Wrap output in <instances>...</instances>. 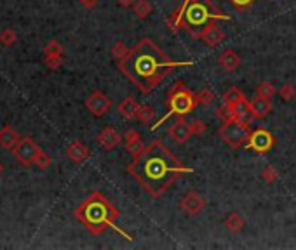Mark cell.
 I'll list each match as a JSON object with an SVG mask.
<instances>
[{
  "instance_id": "d4e9b609",
  "label": "cell",
  "mask_w": 296,
  "mask_h": 250,
  "mask_svg": "<svg viewBox=\"0 0 296 250\" xmlns=\"http://www.w3.org/2000/svg\"><path fill=\"white\" fill-rule=\"evenodd\" d=\"M261 179L268 184L276 183V181L279 179V172L276 171V167H274V165H266V167L263 169V172H261Z\"/></svg>"
},
{
  "instance_id": "cb8c5ba5",
  "label": "cell",
  "mask_w": 296,
  "mask_h": 250,
  "mask_svg": "<svg viewBox=\"0 0 296 250\" xmlns=\"http://www.w3.org/2000/svg\"><path fill=\"white\" fill-rule=\"evenodd\" d=\"M199 97V104H206V106H209V104H213L214 103V99H216V94H214V91H211V89H202L201 92L197 94Z\"/></svg>"
},
{
  "instance_id": "d590c367",
  "label": "cell",
  "mask_w": 296,
  "mask_h": 250,
  "mask_svg": "<svg viewBox=\"0 0 296 250\" xmlns=\"http://www.w3.org/2000/svg\"><path fill=\"white\" fill-rule=\"evenodd\" d=\"M141 135H139L138 130H134V129H129L128 132L124 134V143H129V141H134V139H139Z\"/></svg>"
},
{
  "instance_id": "9c48e42d",
  "label": "cell",
  "mask_w": 296,
  "mask_h": 250,
  "mask_svg": "<svg viewBox=\"0 0 296 250\" xmlns=\"http://www.w3.org/2000/svg\"><path fill=\"white\" fill-rule=\"evenodd\" d=\"M192 37L193 39L202 40L206 45H209V47H218V45L225 40V32H223L214 21H209L206 26H202L201 32L192 33Z\"/></svg>"
},
{
  "instance_id": "e575fe53",
  "label": "cell",
  "mask_w": 296,
  "mask_h": 250,
  "mask_svg": "<svg viewBox=\"0 0 296 250\" xmlns=\"http://www.w3.org/2000/svg\"><path fill=\"white\" fill-rule=\"evenodd\" d=\"M228 2L232 4V6L235 7V9H239V11H244V9H248L251 4H255L256 0H228Z\"/></svg>"
},
{
  "instance_id": "9a60e30c",
  "label": "cell",
  "mask_w": 296,
  "mask_h": 250,
  "mask_svg": "<svg viewBox=\"0 0 296 250\" xmlns=\"http://www.w3.org/2000/svg\"><path fill=\"white\" fill-rule=\"evenodd\" d=\"M218 65H219L221 70H225L227 73H232V71H235L237 68L240 66V56L235 52V50L227 49V50H223V52L219 54Z\"/></svg>"
},
{
  "instance_id": "52a82bcc",
  "label": "cell",
  "mask_w": 296,
  "mask_h": 250,
  "mask_svg": "<svg viewBox=\"0 0 296 250\" xmlns=\"http://www.w3.org/2000/svg\"><path fill=\"white\" fill-rule=\"evenodd\" d=\"M277 139L274 137L272 132H268L266 129H255L251 130V137H249V143H248V150H253L256 153L263 155V153H268L274 146H276Z\"/></svg>"
},
{
  "instance_id": "ac0fdd59",
  "label": "cell",
  "mask_w": 296,
  "mask_h": 250,
  "mask_svg": "<svg viewBox=\"0 0 296 250\" xmlns=\"http://www.w3.org/2000/svg\"><path fill=\"white\" fill-rule=\"evenodd\" d=\"M139 106H141V104H138V101L134 99L133 96H128L120 104H118V113H120V115L124 117L126 120H133V118L138 117Z\"/></svg>"
},
{
  "instance_id": "ffe728a7",
  "label": "cell",
  "mask_w": 296,
  "mask_h": 250,
  "mask_svg": "<svg viewBox=\"0 0 296 250\" xmlns=\"http://www.w3.org/2000/svg\"><path fill=\"white\" fill-rule=\"evenodd\" d=\"M223 224H225V228L228 231L232 233H239L240 230L244 228V217L239 214V212H230V214L225 217V221H223Z\"/></svg>"
},
{
  "instance_id": "7402d4cb",
  "label": "cell",
  "mask_w": 296,
  "mask_h": 250,
  "mask_svg": "<svg viewBox=\"0 0 296 250\" xmlns=\"http://www.w3.org/2000/svg\"><path fill=\"white\" fill-rule=\"evenodd\" d=\"M242 97H246V96H244V92L240 91L239 87H230L225 92V96H223V104L232 106V104H235L239 99H242Z\"/></svg>"
},
{
  "instance_id": "8d00e7d4",
  "label": "cell",
  "mask_w": 296,
  "mask_h": 250,
  "mask_svg": "<svg viewBox=\"0 0 296 250\" xmlns=\"http://www.w3.org/2000/svg\"><path fill=\"white\" fill-rule=\"evenodd\" d=\"M82 2L84 7H87V9H92V7L98 6V0H80Z\"/></svg>"
},
{
  "instance_id": "f546056e",
  "label": "cell",
  "mask_w": 296,
  "mask_h": 250,
  "mask_svg": "<svg viewBox=\"0 0 296 250\" xmlns=\"http://www.w3.org/2000/svg\"><path fill=\"white\" fill-rule=\"evenodd\" d=\"M33 165H37L39 169H42V171H45V169L49 167L51 165V156L45 153V151H39L37 153V156H35V162H33Z\"/></svg>"
},
{
  "instance_id": "5bb4252c",
  "label": "cell",
  "mask_w": 296,
  "mask_h": 250,
  "mask_svg": "<svg viewBox=\"0 0 296 250\" xmlns=\"http://www.w3.org/2000/svg\"><path fill=\"white\" fill-rule=\"evenodd\" d=\"M120 141H122V135L113 127H105L98 134V145L107 151H112L113 148H117L120 145Z\"/></svg>"
},
{
  "instance_id": "ba28073f",
  "label": "cell",
  "mask_w": 296,
  "mask_h": 250,
  "mask_svg": "<svg viewBox=\"0 0 296 250\" xmlns=\"http://www.w3.org/2000/svg\"><path fill=\"white\" fill-rule=\"evenodd\" d=\"M14 156L16 160L21 163V165H33V162H35V156L37 153L40 151V148L37 146V143L33 141L32 137H23L18 141V145L14 146Z\"/></svg>"
},
{
  "instance_id": "2e32d148",
  "label": "cell",
  "mask_w": 296,
  "mask_h": 250,
  "mask_svg": "<svg viewBox=\"0 0 296 250\" xmlns=\"http://www.w3.org/2000/svg\"><path fill=\"white\" fill-rule=\"evenodd\" d=\"M251 108H253V115H255L256 120H261V118H265L270 112H272L274 106H272L270 97H263V96L256 94L255 99L251 101Z\"/></svg>"
},
{
  "instance_id": "277c9868",
  "label": "cell",
  "mask_w": 296,
  "mask_h": 250,
  "mask_svg": "<svg viewBox=\"0 0 296 250\" xmlns=\"http://www.w3.org/2000/svg\"><path fill=\"white\" fill-rule=\"evenodd\" d=\"M199 104V97L193 94L192 91L187 87V84L183 82H176L175 86L171 87L167 94V101H166V106L169 108V113L166 117H162L160 120L155 124L152 129H157V127L166 122V118L169 115H176V117H185L187 113L193 112Z\"/></svg>"
},
{
  "instance_id": "d6986e66",
  "label": "cell",
  "mask_w": 296,
  "mask_h": 250,
  "mask_svg": "<svg viewBox=\"0 0 296 250\" xmlns=\"http://www.w3.org/2000/svg\"><path fill=\"white\" fill-rule=\"evenodd\" d=\"M18 141H19L18 132L11 125H6L0 130V148H4V150H14Z\"/></svg>"
},
{
  "instance_id": "603a6c76",
  "label": "cell",
  "mask_w": 296,
  "mask_h": 250,
  "mask_svg": "<svg viewBox=\"0 0 296 250\" xmlns=\"http://www.w3.org/2000/svg\"><path fill=\"white\" fill-rule=\"evenodd\" d=\"M138 120L141 122V124H150L152 120L155 118V109L152 108V106L148 104H141L138 109Z\"/></svg>"
},
{
  "instance_id": "4316f807",
  "label": "cell",
  "mask_w": 296,
  "mask_h": 250,
  "mask_svg": "<svg viewBox=\"0 0 296 250\" xmlns=\"http://www.w3.org/2000/svg\"><path fill=\"white\" fill-rule=\"evenodd\" d=\"M128 52H129V49L126 47V44L122 40H118V42H115L113 44V47H112V56L115 58V59H118L120 61L122 58H126L128 56Z\"/></svg>"
},
{
  "instance_id": "e0dca14e",
  "label": "cell",
  "mask_w": 296,
  "mask_h": 250,
  "mask_svg": "<svg viewBox=\"0 0 296 250\" xmlns=\"http://www.w3.org/2000/svg\"><path fill=\"white\" fill-rule=\"evenodd\" d=\"M66 156H68L71 162L80 163L89 156V148L84 145V143L73 141L71 145H68V148H66Z\"/></svg>"
},
{
  "instance_id": "7a4b0ae2",
  "label": "cell",
  "mask_w": 296,
  "mask_h": 250,
  "mask_svg": "<svg viewBox=\"0 0 296 250\" xmlns=\"http://www.w3.org/2000/svg\"><path fill=\"white\" fill-rule=\"evenodd\" d=\"M192 65V61H171L167 54L148 37L139 40L128 52V56L118 61L120 71L141 94H150L172 70Z\"/></svg>"
},
{
  "instance_id": "484cf974",
  "label": "cell",
  "mask_w": 296,
  "mask_h": 250,
  "mask_svg": "<svg viewBox=\"0 0 296 250\" xmlns=\"http://www.w3.org/2000/svg\"><path fill=\"white\" fill-rule=\"evenodd\" d=\"M279 96H281L286 103H289V101H293L296 97V87L293 84H284V86L281 87V91H279Z\"/></svg>"
},
{
  "instance_id": "74e56055",
  "label": "cell",
  "mask_w": 296,
  "mask_h": 250,
  "mask_svg": "<svg viewBox=\"0 0 296 250\" xmlns=\"http://www.w3.org/2000/svg\"><path fill=\"white\" fill-rule=\"evenodd\" d=\"M117 2H118V6L120 7H131V6H134L136 0H117Z\"/></svg>"
},
{
  "instance_id": "44dd1931",
  "label": "cell",
  "mask_w": 296,
  "mask_h": 250,
  "mask_svg": "<svg viewBox=\"0 0 296 250\" xmlns=\"http://www.w3.org/2000/svg\"><path fill=\"white\" fill-rule=\"evenodd\" d=\"M133 7H134V14H136L139 19H146L152 12V4L148 2V0H136Z\"/></svg>"
},
{
  "instance_id": "8992f818",
  "label": "cell",
  "mask_w": 296,
  "mask_h": 250,
  "mask_svg": "<svg viewBox=\"0 0 296 250\" xmlns=\"http://www.w3.org/2000/svg\"><path fill=\"white\" fill-rule=\"evenodd\" d=\"M218 134L228 146L232 148H248L249 137H251V130L246 124L239 120H225L221 127L218 129Z\"/></svg>"
},
{
  "instance_id": "5b68a950",
  "label": "cell",
  "mask_w": 296,
  "mask_h": 250,
  "mask_svg": "<svg viewBox=\"0 0 296 250\" xmlns=\"http://www.w3.org/2000/svg\"><path fill=\"white\" fill-rule=\"evenodd\" d=\"M183 19H185V28L192 33L193 28L206 26L209 21H214V19L230 21L232 18L228 14L219 12L216 7L213 6L211 0H193V2H190L188 6L185 7Z\"/></svg>"
},
{
  "instance_id": "3957f363",
  "label": "cell",
  "mask_w": 296,
  "mask_h": 250,
  "mask_svg": "<svg viewBox=\"0 0 296 250\" xmlns=\"http://www.w3.org/2000/svg\"><path fill=\"white\" fill-rule=\"evenodd\" d=\"M75 217L87 228L92 235H101L107 228H113L120 233L124 238L133 240V236L117 228L113 221L118 217V210L110 203L101 193L94 191L86 198V202L75 210Z\"/></svg>"
},
{
  "instance_id": "836d02e7",
  "label": "cell",
  "mask_w": 296,
  "mask_h": 250,
  "mask_svg": "<svg viewBox=\"0 0 296 250\" xmlns=\"http://www.w3.org/2000/svg\"><path fill=\"white\" fill-rule=\"evenodd\" d=\"M190 127H192V134H195V135H202L207 130V125L202 120H193L192 124H190Z\"/></svg>"
},
{
  "instance_id": "4dcf8cb0",
  "label": "cell",
  "mask_w": 296,
  "mask_h": 250,
  "mask_svg": "<svg viewBox=\"0 0 296 250\" xmlns=\"http://www.w3.org/2000/svg\"><path fill=\"white\" fill-rule=\"evenodd\" d=\"M44 52H45V56H53V54H61L63 56V47L58 40H51L49 44L45 45Z\"/></svg>"
},
{
  "instance_id": "30bf717a",
  "label": "cell",
  "mask_w": 296,
  "mask_h": 250,
  "mask_svg": "<svg viewBox=\"0 0 296 250\" xmlns=\"http://www.w3.org/2000/svg\"><path fill=\"white\" fill-rule=\"evenodd\" d=\"M180 209L187 215H199L206 209V198L197 191H187L180 200Z\"/></svg>"
},
{
  "instance_id": "83f0119b",
  "label": "cell",
  "mask_w": 296,
  "mask_h": 250,
  "mask_svg": "<svg viewBox=\"0 0 296 250\" xmlns=\"http://www.w3.org/2000/svg\"><path fill=\"white\" fill-rule=\"evenodd\" d=\"M126 150H128L133 156H136V155L141 153L143 150H145V145H143L141 137H139V139H134V141L126 143Z\"/></svg>"
},
{
  "instance_id": "4fadbf2b",
  "label": "cell",
  "mask_w": 296,
  "mask_h": 250,
  "mask_svg": "<svg viewBox=\"0 0 296 250\" xmlns=\"http://www.w3.org/2000/svg\"><path fill=\"white\" fill-rule=\"evenodd\" d=\"M228 108L232 109L235 120L242 122V124L249 125L253 120H255V115H253V108H251V101H248V97H242V99H239L235 104L228 106Z\"/></svg>"
},
{
  "instance_id": "7c38bea8",
  "label": "cell",
  "mask_w": 296,
  "mask_h": 250,
  "mask_svg": "<svg viewBox=\"0 0 296 250\" xmlns=\"http://www.w3.org/2000/svg\"><path fill=\"white\" fill-rule=\"evenodd\" d=\"M169 135L172 137V141L178 143V145H183V143H187L190 139V135L192 134V127L187 120H185V117H178V120L169 127Z\"/></svg>"
},
{
  "instance_id": "1f68e13d",
  "label": "cell",
  "mask_w": 296,
  "mask_h": 250,
  "mask_svg": "<svg viewBox=\"0 0 296 250\" xmlns=\"http://www.w3.org/2000/svg\"><path fill=\"white\" fill-rule=\"evenodd\" d=\"M0 44L2 45H14L16 44V33L12 30H4L0 35Z\"/></svg>"
},
{
  "instance_id": "6da1fadb",
  "label": "cell",
  "mask_w": 296,
  "mask_h": 250,
  "mask_svg": "<svg viewBox=\"0 0 296 250\" xmlns=\"http://www.w3.org/2000/svg\"><path fill=\"white\" fill-rule=\"evenodd\" d=\"M192 172V167L181 163L178 156L157 139L146 145L128 165V174L152 198H160L183 174Z\"/></svg>"
},
{
  "instance_id": "d6a6232c",
  "label": "cell",
  "mask_w": 296,
  "mask_h": 250,
  "mask_svg": "<svg viewBox=\"0 0 296 250\" xmlns=\"http://www.w3.org/2000/svg\"><path fill=\"white\" fill-rule=\"evenodd\" d=\"M63 58L61 54H53V56H45V66L51 68V70H56V68L61 66Z\"/></svg>"
},
{
  "instance_id": "8fae6325",
  "label": "cell",
  "mask_w": 296,
  "mask_h": 250,
  "mask_svg": "<svg viewBox=\"0 0 296 250\" xmlns=\"http://www.w3.org/2000/svg\"><path fill=\"white\" fill-rule=\"evenodd\" d=\"M86 108L92 113L94 117H103L105 113L112 108V101L110 97L101 91H94L91 96L86 99Z\"/></svg>"
},
{
  "instance_id": "f1b7e54d",
  "label": "cell",
  "mask_w": 296,
  "mask_h": 250,
  "mask_svg": "<svg viewBox=\"0 0 296 250\" xmlns=\"http://www.w3.org/2000/svg\"><path fill=\"white\" fill-rule=\"evenodd\" d=\"M256 94L263 96V97H272L274 94H276V87H274L270 82H261L256 89Z\"/></svg>"
},
{
  "instance_id": "f35d334b",
  "label": "cell",
  "mask_w": 296,
  "mask_h": 250,
  "mask_svg": "<svg viewBox=\"0 0 296 250\" xmlns=\"http://www.w3.org/2000/svg\"><path fill=\"white\" fill-rule=\"evenodd\" d=\"M2 172H4V165L0 163V174H2Z\"/></svg>"
}]
</instances>
